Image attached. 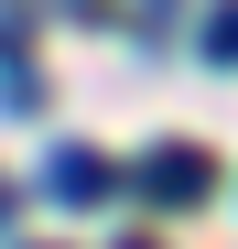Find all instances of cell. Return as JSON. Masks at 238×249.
<instances>
[{
	"mask_svg": "<svg viewBox=\"0 0 238 249\" xmlns=\"http://www.w3.org/2000/svg\"><path fill=\"white\" fill-rule=\"evenodd\" d=\"M206 54H217V65H238V0H217V11H206Z\"/></svg>",
	"mask_w": 238,
	"mask_h": 249,
	"instance_id": "cell-3",
	"label": "cell"
},
{
	"mask_svg": "<svg viewBox=\"0 0 238 249\" xmlns=\"http://www.w3.org/2000/svg\"><path fill=\"white\" fill-rule=\"evenodd\" d=\"M0 228H11V184H0Z\"/></svg>",
	"mask_w": 238,
	"mask_h": 249,
	"instance_id": "cell-5",
	"label": "cell"
},
{
	"mask_svg": "<svg viewBox=\"0 0 238 249\" xmlns=\"http://www.w3.org/2000/svg\"><path fill=\"white\" fill-rule=\"evenodd\" d=\"M173 11H184V0H141V33H173Z\"/></svg>",
	"mask_w": 238,
	"mask_h": 249,
	"instance_id": "cell-4",
	"label": "cell"
},
{
	"mask_svg": "<svg viewBox=\"0 0 238 249\" xmlns=\"http://www.w3.org/2000/svg\"><path fill=\"white\" fill-rule=\"evenodd\" d=\"M119 184H141L152 206H195V195H206L217 174H206V152H195V141H163V152H141V162H130Z\"/></svg>",
	"mask_w": 238,
	"mask_h": 249,
	"instance_id": "cell-1",
	"label": "cell"
},
{
	"mask_svg": "<svg viewBox=\"0 0 238 249\" xmlns=\"http://www.w3.org/2000/svg\"><path fill=\"white\" fill-rule=\"evenodd\" d=\"M130 249H152V238H130Z\"/></svg>",
	"mask_w": 238,
	"mask_h": 249,
	"instance_id": "cell-6",
	"label": "cell"
},
{
	"mask_svg": "<svg viewBox=\"0 0 238 249\" xmlns=\"http://www.w3.org/2000/svg\"><path fill=\"white\" fill-rule=\"evenodd\" d=\"M44 195H54V206H108V195H119V174H108L87 141H65V152L44 162Z\"/></svg>",
	"mask_w": 238,
	"mask_h": 249,
	"instance_id": "cell-2",
	"label": "cell"
}]
</instances>
